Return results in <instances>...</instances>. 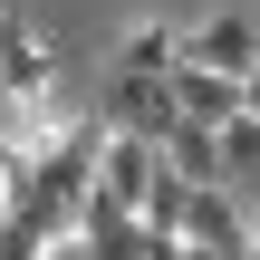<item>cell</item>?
<instances>
[{
	"label": "cell",
	"instance_id": "6da1fadb",
	"mask_svg": "<svg viewBox=\"0 0 260 260\" xmlns=\"http://www.w3.org/2000/svg\"><path fill=\"white\" fill-rule=\"evenodd\" d=\"M164 183V145L154 135H116L106 125V145H96V203H116V212H145V193Z\"/></svg>",
	"mask_w": 260,
	"mask_h": 260
},
{
	"label": "cell",
	"instance_id": "7a4b0ae2",
	"mask_svg": "<svg viewBox=\"0 0 260 260\" xmlns=\"http://www.w3.org/2000/svg\"><path fill=\"white\" fill-rule=\"evenodd\" d=\"M183 68H212V77H241V87H251V68H260V19H251V10L193 19V29H183Z\"/></svg>",
	"mask_w": 260,
	"mask_h": 260
},
{
	"label": "cell",
	"instance_id": "3957f363",
	"mask_svg": "<svg viewBox=\"0 0 260 260\" xmlns=\"http://www.w3.org/2000/svg\"><path fill=\"white\" fill-rule=\"evenodd\" d=\"M0 96H10L19 116L58 96V48H48L39 29H19V19H0Z\"/></svg>",
	"mask_w": 260,
	"mask_h": 260
},
{
	"label": "cell",
	"instance_id": "277c9868",
	"mask_svg": "<svg viewBox=\"0 0 260 260\" xmlns=\"http://www.w3.org/2000/svg\"><path fill=\"white\" fill-rule=\"evenodd\" d=\"M106 125L116 135H174L183 125V106H174V77H106Z\"/></svg>",
	"mask_w": 260,
	"mask_h": 260
},
{
	"label": "cell",
	"instance_id": "5b68a950",
	"mask_svg": "<svg viewBox=\"0 0 260 260\" xmlns=\"http://www.w3.org/2000/svg\"><path fill=\"white\" fill-rule=\"evenodd\" d=\"M183 241H193V251H232V260H251V193L203 183V193H193V212H183Z\"/></svg>",
	"mask_w": 260,
	"mask_h": 260
},
{
	"label": "cell",
	"instance_id": "8992f818",
	"mask_svg": "<svg viewBox=\"0 0 260 260\" xmlns=\"http://www.w3.org/2000/svg\"><path fill=\"white\" fill-rule=\"evenodd\" d=\"M174 68H183V29L174 19H135L116 39V77H174Z\"/></svg>",
	"mask_w": 260,
	"mask_h": 260
},
{
	"label": "cell",
	"instance_id": "52a82bcc",
	"mask_svg": "<svg viewBox=\"0 0 260 260\" xmlns=\"http://www.w3.org/2000/svg\"><path fill=\"white\" fill-rule=\"evenodd\" d=\"M174 106H183V125H232V116H251V106H241V77H212V68H174Z\"/></svg>",
	"mask_w": 260,
	"mask_h": 260
},
{
	"label": "cell",
	"instance_id": "ba28073f",
	"mask_svg": "<svg viewBox=\"0 0 260 260\" xmlns=\"http://www.w3.org/2000/svg\"><path fill=\"white\" fill-rule=\"evenodd\" d=\"M164 164L203 193V183H222V125H174L164 135Z\"/></svg>",
	"mask_w": 260,
	"mask_h": 260
},
{
	"label": "cell",
	"instance_id": "9c48e42d",
	"mask_svg": "<svg viewBox=\"0 0 260 260\" xmlns=\"http://www.w3.org/2000/svg\"><path fill=\"white\" fill-rule=\"evenodd\" d=\"M222 183L232 193H260V116H232L222 125Z\"/></svg>",
	"mask_w": 260,
	"mask_h": 260
},
{
	"label": "cell",
	"instance_id": "30bf717a",
	"mask_svg": "<svg viewBox=\"0 0 260 260\" xmlns=\"http://www.w3.org/2000/svg\"><path fill=\"white\" fill-rule=\"evenodd\" d=\"M0 260H48V232L19 222V212H0Z\"/></svg>",
	"mask_w": 260,
	"mask_h": 260
},
{
	"label": "cell",
	"instance_id": "8fae6325",
	"mask_svg": "<svg viewBox=\"0 0 260 260\" xmlns=\"http://www.w3.org/2000/svg\"><path fill=\"white\" fill-rule=\"evenodd\" d=\"M48 260H87V241H48Z\"/></svg>",
	"mask_w": 260,
	"mask_h": 260
},
{
	"label": "cell",
	"instance_id": "7c38bea8",
	"mask_svg": "<svg viewBox=\"0 0 260 260\" xmlns=\"http://www.w3.org/2000/svg\"><path fill=\"white\" fill-rule=\"evenodd\" d=\"M241 106H251V116H260V68H251V87H241Z\"/></svg>",
	"mask_w": 260,
	"mask_h": 260
},
{
	"label": "cell",
	"instance_id": "4fadbf2b",
	"mask_svg": "<svg viewBox=\"0 0 260 260\" xmlns=\"http://www.w3.org/2000/svg\"><path fill=\"white\" fill-rule=\"evenodd\" d=\"M174 260H232V251H193V241H183V251H174Z\"/></svg>",
	"mask_w": 260,
	"mask_h": 260
},
{
	"label": "cell",
	"instance_id": "5bb4252c",
	"mask_svg": "<svg viewBox=\"0 0 260 260\" xmlns=\"http://www.w3.org/2000/svg\"><path fill=\"white\" fill-rule=\"evenodd\" d=\"M251 260H260V193H251Z\"/></svg>",
	"mask_w": 260,
	"mask_h": 260
}]
</instances>
